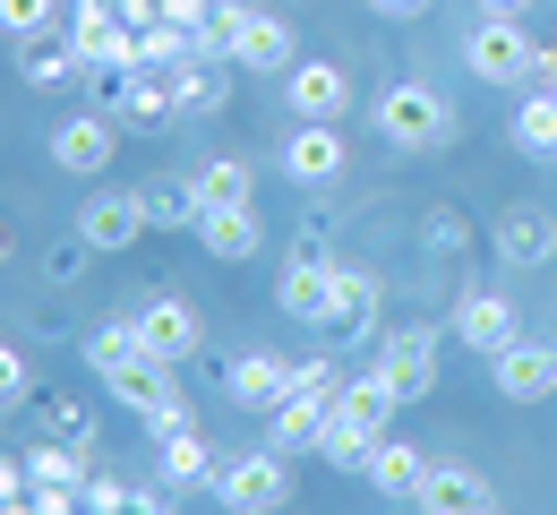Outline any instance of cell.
<instances>
[{
    "instance_id": "6da1fadb",
    "label": "cell",
    "mask_w": 557,
    "mask_h": 515,
    "mask_svg": "<svg viewBox=\"0 0 557 515\" xmlns=\"http://www.w3.org/2000/svg\"><path fill=\"white\" fill-rule=\"evenodd\" d=\"M377 138L395 155H437V147H455V103L437 95V86H420V77H395V86H377Z\"/></svg>"
},
{
    "instance_id": "7a4b0ae2",
    "label": "cell",
    "mask_w": 557,
    "mask_h": 515,
    "mask_svg": "<svg viewBox=\"0 0 557 515\" xmlns=\"http://www.w3.org/2000/svg\"><path fill=\"white\" fill-rule=\"evenodd\" d=\"M463 70L481 77V86H532L541 44H532V26H523V17H481V26L463 35Z\"/></svg>"
},
{
    "instance_id": "3957f363",
    "label": "cell",
    "mask_w": 557,
    "mask_h": 515,
    "mask_svg": "<svg viewBox=\"0 0 557 515\" xmlns=\"http://www.w3.org/2000/svg\"><path fill=\"white\" fill-rule=\"evenodd\" d=\"M283 499H292V455H275V446L214 464V507L223 515H275Z\"/></svg>"
},
{
    "instance_id": "277c9868",
    "label": "cell",
    "mask_w": 557,
    "mask_h": 515,
    "mask_svg": "<svg viewBox=\"0 0 557 515\" xmlns=\"http://www.w3.org/2000/svg\"><path fill=\"white\" fill-rule=\"evenodd\" d=\"M283 181L292 189H335L351 172V138H344V121H292L283 130Z\"/></svg>"
},
{
    "instance_id": "5b68a950",
    "label": "cell",
    "mask_w": 557,
    "mask_h": 515,
    "mask_svg": "<svg viewBox=\"0 0 557 515\" xmlns=\"http://www.w3.org/2000/svg\"><path fill=\"white\" fill-rule=\"evenodd\" d=\"M437 344H446V335H437L429 318H420V327H395V335L377 344V378L395 387V404H420V395L437 387Z\"/></svg>"
},
{
    "instance_id": "8992f818",
    "label": "cell",
    "mask_w": 557,
    "mask_h": 515,
    "mask_svg": "<svg viewBox=\"0 0 557 515\" xmlns=\"http://www.w3.org/2000/svg\"><path fill=\"white\" fill-rule=\"evenodd\" d=\"M488 249H497L506 267H523V275H532V267H549V258H557V207H541V198H515L506 216L488 223Z\"/></svg>"
},
{
    "instance_id": "52a82bcc",
    "label": "cell",
    "mask_w": 557,
    "mask_h": 515,
    "mask_svg": "<svg viewBox=\"0 0 557 515\" xmlns=\"http://www.w3.org/2000/svg\"><path fill=\"white\" fill-rule=\"evenodd\" d=\"M146 232V207H138V189H103V198H86L77 207V241L95 249V258H121V249H138Z\"/></svg>"
},
{
    "instance_id": "ba28073f",
    "label": "cell",
    "mask_w": 557,
    "mask_h": 515,
    "mask_svg": "<svg viewBox=\"0 0 557 515\" xmlns=\"http://www.w3.org/2000/svg\"><path fill=\"white\" fill-rule=\"evenodd\" d=\"M95 95H103V112H112L121 130H163V121H181V103H172L163 70H112Z\"/></svg>"
},
{
    "instance_id": "9c48e42d",
    "label": "cell",
    "mask_w": 557,
    "mask_h": 515,
    "mask_svg": "<svg viewBox=\"0 0 557 515\" xmlns=\"http://www.w3.org/2000/svg\"><path fill=\"white\" fill-rule=\"evenodd\" d=\"M129 318H138V344L154 361H198V344H207V318L181 293H154L146 309H129Z\"/></svg>"
},
{
    "instance_id": "30bf717a",
    "label": "cell",
    "mask_w": 557,
    "mask_h": 515,
    "mask_svg": "<svg viewBox=\"0 0 557 515\" xmlns=\"http://www.w3.org/2000/svg\"><path fill=\"white\" fill-rule=\"evenodd\" d=\"M283 112H292V121H344L351 112L344 61H292V70H283Z\"/></svg>"
},
{
    "instance_id": "8fae6325",
    "label": "cell",
    "mask_w": 557,
    "mask_h": 515,
    "mask_svg": "<svg viewBox=\"0 0 557 515\" xmlns=\"http://www.w3.org/2000/svg\"><path fill=\"white\" fill-rule=\"evenodd\" d=\"M488 387H497L506 404H541V395H557V344H532V335H515V344L488 361Z\"/></svg>"
},
{
    "instance_id": "7c38bea8",
    "label": "cell",
    "mask_w": 557,
    "mask_h": 515,
    "mask_svg": "<svg viewBox=\"0 0 557 515\" xmlns=\"http://www.w3.org/2000/svg\"><path fill=\"white\" fill-rule=\"evenodd\" d=\"M70 44L86 77H112V70H138V26L121 9H95V17H70Z\"/></svg>"
},
{
    "instance_id": "4fadbf2b",
    "label": "cell",
    "mask_w": 557,
    "mask_h": 515,
    "mask_svg": "<svg viewBox=\"0 0 557 515\" xmlns=\"http://www.w3.org/2000/svg\"><path fill=\"white\" fill-rule=\"evenodd\" d=\"M112 130H121V121H112V112H103V103H95V112H77V121H61V130H52V163H61V172H70V181H95V172H103V163H112Z\"/></svg>"
},
{
    "instance_id": "5bb4252c",
    "label": "cell",
    "mask_w": 557,
    "mask_h": 515,
    "mask_svg": "<svg viewBox=\"0 0 557 515\" xmlns=\"http://www.w3.org/2000/svg\"><path fill=\"white\" fill-rule=\"evenodd\" d=\"M455 335H463L481 361H497V353L523 335V327H515V301H506V293H481V284H472V293H455Z\"/></svg>"
},
{
    "instance_id": "9a60e30c",
    "label": "cell",
    "mask_w": 557,
    "mask_h": 515,
    "mask_svg": "<svg viewBox=\"0 0 557 515\" xmlns=\"http://www.w3.org/2000/svg\"><path fill=\"white\" fill-rule=\"evenodd\" d=\"M198 249H207V258H223V267H249V258L267 249L258 207H207V216H198Z\"/></svg>"
},
{
    "instance_id": "2e32d148",
    "label": "cell",
    "mask_w": 557,
    "mask_h": 515,
    "mask_svg": "<svg viewBox=\"0 0 557 515\" xmlns=\"http://www.w3.org/2000/svg\"><path fill=\"white\" fill-rule=\"evenodd\" d=\"M223 395H232L240 413H275L283 395H292V361H275V353H240V361L223 369Z\"/></svg>"
},
{
    "instance_id": "e0dca14e",
    "label": "cell",
    "mask_w": 557,
    "mask_h": 515,
    "mask_svg": "<svg viewBox=\"0 0 557 515\" xmlns=\"http://www.w3.org/2000/svg\"><path fill=\"white\" fill-rule=\"evenodd\" d=\"M275 301H283V318L326 327V309H335V267H326V258H292L283 284H275Z\"/></svg>"
},
{
    "instance_id": "ac0fdd59",
    "label": "cell",
    "mask_w": 557,
    "mask_h": 515,
    "mask_svg": "<svg viewBox=\"0 0 557 515\" xmlns=\"http://www.w3.org/2000/svg\"><path fill=\"white\" fill-rule=\"evenodd\" d=\"M377 301H386V284L369 275V267H335V309H326V327L335 335H377Z\"/></svg>"
},
{
    "instance_id": "d6986e66",
    "label": "cell",
    "mask_w": 557,
    "mask_h": 515,
    "mask_svg": "<svg viewBox=\"0 0 557 515\" xmlns=\"http://www.w3.org/2000/svg\"><path fill=\"white\" fill-rule=\"evenodd\" d=\"M292 61H300V44H292V17H275V9H258V17H249V35H240V52H232V70L283 77Z\"/></svg>"
},
{
    "instance_id": "ffe728a7",
    "label": "cell",
    "mask_w": 557,
    "mask_h": 515,
    "mask_svg": "<svg viewBox=\"0 0 557 515\" xmlns=\"http://www.w3.org/2000/svg\"><path fill=\"white\" fill-rule=\"evenodd\" d=\"M420 515H488V481L472 473V464H429Z\"/></svg>"
},
{
    "instance_id": "44dd1931",
    "label": "cell",
    "mask_w": 557,
    "mask_h": 515,
    "mask_svg": "<svg viewBox=\"0 0 557 515\" xmlns=\"http://www.w3.org/2000/svg\"><path fill=\"white\" fill-rule=\"evenodd\" d=\"M318 430H326V395H283L267 413V446L275 455H318Z\"/></svg>"
},
{
    "instance_id": "7402d4cb",
    "label": "cell",
    "mask_w": 557,
    "mask_h": 515,
    "mask_svg": "<svg viewBox=\"0 0 557 515\" xmlns=\"http://www.w3.org/2000/svg\"><path fill=\"white\" fill-rule=\"evenodd\" d=\"M103 387H112V404H129V413L146 421V413H154V404L172 395V361H154V353H129V361L103 378Z\"/></svg>"
},
{
    "instance_id": "603a6c76",
    "label": "cell",
    "mask_w": 557,
    "mask_h": 515,
    "mask_svg": "<svg viewBox=\"0 0 557 515\" xmlns=\"http://www.w3.org/2000/svg\"><path fill=\"white\" fill-rule=\"evenodd\" d=\"M377 439H386V430H369V421H351L344 404H326V430H318V455H326L335 473H369Z\"/></svg>"
},
{
    "instance_id": "cb8c5ba5",
    "label": "cell",
    "mask_w": 557,
    "mask_h": 515,
    "mask_svg": "<svg viewBox=\"0 0 557 515\" xmlns=\"http://www.w3.org/2000/svg\"><path fill=\"white\" fill-rule=\"evenodd\" d=\"M223 70H232V61H198V52H189V61H172V70H163V86H172V103H181V112H223V95H232Z\"/></svg>"
},
{
    "instance_id": "d4e9b609",
    "label": "cell",
    "mask_w": 557,
    "mask_h": 515,
    "mask_svg": "<svg viewBox=\"0 0 557 515\" xmlns=\"http://www.w3.org/2000/svg\"><path fill=\"white\" fill-rule=\"evenodd\" d=\"M420 481H429L420 446H404V439H377V455H369V490H377V499H420Z\"/></svg>"
},
{
    "instance_id": "484cf974",
    "label": "cell",
    "mask_w": 557,
    "mask_h": 515,
    "mask_svg": "<svg viewBox=\"0 0 557 515\" xmlns=\"http://www.w3.org/2000/svg\"><path fill=\"white\" fill-rule=\"evenodd\" d=\"M17 77L26 86H70V77H86V61H77L70 35H35V44H17Z\"/></svg>"
},
{
    "instance_id": "4316f807",
    "label": "cell",
    "mask_w": 557,
    "mask_h": 515,
    "mask_svg": "<svg viewBox=\"0 0 557 515\" xmlns=\"http://www.w3.org/2000/svg\"><path fill=\"white\" fill-rule=\"evenodd\" d=\"M138 207L154 232H198V181H146Z\"/></svg>"
},
{
    "instance_id": "83f0119b",
    "label": "cell",
    "mask_w": 557,
    "mask_h": 515,
    "mask_svg": "<svg viewBox=\"0 0 557 515\" xmlns=\"http://www.w3.org/2000/svg\"><path fill=\"white\" fill-rule=\"evenodd\" d=\"M515 147L541 155V163H557V95L549 86H532V95L515 103Z\"/></svg>"
},
{
    "instance_id": "f1b7e54d",
    "label": "cell",
    "mask_w": 557,
    "mask_h": 515,
    "mask_svg": "<svg viewBox=\"0 0 557 515\" xmlns=\"http://www.w3.org/2000/svg\"><path fill=\"white\" fill-rule=\"evenodd\" d=\"M163 490H214V446L189 430V439H163Z\"/></svg>"
},
{
    "instance_id": "f546056e",
    "label": "cell",
    "mask_w": 557,
    "mask_h": 515,
    "mask_svg": "<svg viewBox=\"0 0 557 515\" xmlns=\"http://www.w3.org/2000/svg\"><path fill=\"white\" fill-rule=\"evenodd\" d=\"M335 404H344L351 421H369V430H386V421L404 413V404H395V387H386L377 369H360V378H344V387H335Z\"/></svg>"
},
{
    "instance_id": "4dcf8cb0",
    "label": "cell",
    "mask_w": 557,
    "mask_h": 515,
    "mask_svg": "<svg viewBox=\"0 0 557 515\" xmlns=\"http://www.w3.org/2000/svg\"><path fill=\"white\" fill-rule=\"evenodd\" d=\"M189 181H198V216H207V207H249V189H258L240 155H214L207 172H189Z\"/></svg>"
},
{
    "instance_id": "1f68e13d",
    "label": "cell",
    "mask_w": 557,
    "mask_h": 515,
    "mask_svg": "<svg viewBox=\"0 0 557 515\" xmlns=\"http://www.w3.org/2000/svg\"><path fill=\"white\" fill-rule=\"evenodd\" d=\"M129 353H146V344H138V318H112V327H95V335H86V369H95V378H112Z\"/></svg>"
},
{
    "instance_id": "d6a6232c",
    "label": "cell",
    "mask_w": 557,
    "mask_h": 515,
    "mask_svg": "<svg viewBox=\"0 0 557 515\" xmlns=\"http://www.w3.org/2000/svg\"><path fill=\"white\" fill-rule=\"evenodd\" d=\"M61 26V0H0V35L9 44H35V35H52Z\"/></svg>"
},
{
    "instance_id": "836d02e7",
    "label": "cell",
    "mask_w": 557,
    "mask_h": 515,
    "mask_svg": "<svg viewBox=\"0 0 557 515\" xmlns=\"http://www.w3.org/2000/svg\"><path fill=\"white\" fill-rule=\"evenodd\" d=\"M35 413H44V430H52V439H77V446H95V421L77 413V395H44Z\"/></svg>"
},
{
    "instance_id": "e575fe53",
    "label": "cell",
    "mask_w": 557,
    "mask_h": 515,
    "mask_svg": "<svg viewBox=\"0 0 557 515\" xmlns=\"http://www.w3.org/2000/svg\"><path fill=\"white\" fill-rule=\"evenodd\" d=\"M26 395H35V361H26L17 344H0V413H9V404H26Z\"/></svg>"
},
{
    "instance_id": "d590c367",
    "label": "cell",
    "mask_w": 557,
    "mask_h": 515,
    "mask_svg": "<svg viewBox=\"0 0 557 515\" xmlns=\"http://www.w3.org/2000/svg\"><path fill=\"white\" fill-rule=\"evenodd\" d=\"M189 430H198V413H189L181 395H163V404L146 413V439H154V446H163V439H189Z\"/></svg>"
},
{
    "instance_id": "8d00e7d4",
    "label": "cell",
    "mask_w": 557,
    "mask_h": 515,
    "mask_svg": "<svg viewBox=\"0 0 557 515\" xmlns=\"http://www.w3.org/2000/svg\"><path fill=\"white\" fill-rule=\"evenodd\" d=\"M335 387H344V378H335V361H326V353L292 361V395H326V404H335Z\"/></svg>"
},
{
    "instance_id": "74e56055",
    "label": "cell",
    "mask_w": 557,
    "mask_h": 515,
    "mask_svg": "<svg viewBox=\"0 0 557 515\" xmlns=\"http://www.w3.org/2000/svg\"><path fill=\"white\" fill-rule=\"evenodd\" d=\"M86 258H95V249H86V241H52V258H44V284H77V275H86Z\"/></svg>"
},
{
    "instance_id": "f35d334b",
    "label": "cell",
    "mask_w": 557,
    "mask_h": 515,
    "mask_svg": "<svg viewBox=\"0 0 557 515\" xmlns=\"http://www.w3.org/2000/svg\"><path fill=\"white\" fill-rule=\"evenodd\" d=\"M429 249H446V258H455V249H472V223L455 216V207H437V216H429Z\"/></svg>"
},
{
    "instance_id": "ab89813d",
    "label": "cell",
    "mask_w": 557,
    "mask_h": 515,
    "mask_svg": "<svg viewBox=\"0 0 557 515\" xmlns=\"http://www.w3.org/2000/svg\"><path fill=\"white\" fill-rule=\"evenodd\" d=\"M121 490H129L121 473H86V515H112V507H121Z\"/></svg>"
},
{
    "instance_id": "60d3db41",
    "label": "cell",
    "mask_w": 557,
    "mask_h": 515,
    "mask_svg": "<svg viewBox=\"0 0 557 515\" xmlns=\"http://www.w3.org/2000/svg\"><path fill=\"white\" fill-rule=\"evenodd\" d=\"M26 490H35V481H26V455H9V446H0V507H9V499H26Z\"/></svg>"
},
{
    "instance_id": "b9f144b4",
    "label": "cell",
    "mask_w": 557,
    "mask_h": 515,
    "mask_svg": "<svg viewBox=\"0 0 557 515\" xmlns=\"http://www.w3.org/2000/svg\"><path fill=\"white\" fill-rule=\"evenodd\" d=\"M112 515H172V499H163V490H121Z\"/></svg>"
},
{
    "instance_id": "7bdbcfd3",
    "label": "cell",
    "mask_w": 557,
    "mask_h": 515,
    "mask_svg": "<svg viewBox=\"0 0 557 515\" xmlns=\"http://www.w3.org/2000/svg\"><path fill=\"white\" fill-rule=\"evenodd\" d=\"M360 9H369V17H420L429 0H360Z\"/></svg>"
},
{
    "instance_id": "ee69618b",
    "label": "cell",
    "mask_w": 557,
    "mask_h": 515,
    "mask_svg": "<svg viewBox=\"0 0 557 515\" xmlns=\"http://www.w3.org/2000/svg\"><path fill=\"white\" fill-rule=\"evenodd\" d=\"M121 17H129V26H154V17H163V0H121Z\"/></svg>"
},
{
    "instance_id": "f6af8a7d",
    "label": "cell",
    "mask_w": 557,
    "mask_h": 515,
    "mask_svg": "<svg viewBox=\"0 0 557 515\" xmlns=\"http://www.w3.org/2000/svg\"><path fill=\"white\" fill-rule=\"evenodd\" d=\"M532 0H481V17H523Z\"/></svg>"
},
{
    "instance_id": "bcb514c9",
    "label": "cell",
    "mask_w": 557,
    "mask_h": 515,
    "mask_svg": "<svg viewBox=\"0 0 557 515\" xmlns=\"http://www.w3.org/2000/svg\"><path fill=\"white\" fill-rule=\"evenodd\" d=\"M9 258H17V232H9V216H0V267H9Z\"/></svg>"
},
{
    "instance_id": "7dc6e473",
    "label": "cell",
    "mask_w": 557,
    "mask_h": 515,
    "mask_svg": "<svg viewBox=\"0 0 557 515\" xmlns=\"http://www.w3.org/2000/svg\"><path fill=\"white\" fill-rule=\"evenodd\" d=\"M488 515H497V507H488Z\"/></svg>"
}]
</instances>
